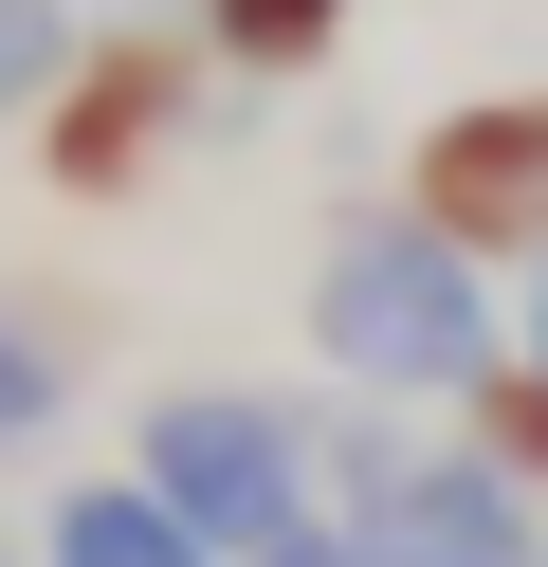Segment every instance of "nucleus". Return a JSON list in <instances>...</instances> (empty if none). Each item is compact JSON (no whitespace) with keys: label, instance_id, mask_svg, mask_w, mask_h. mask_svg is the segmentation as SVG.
I'll list each match as a JSON object with an SVG mask.
<instances>
[{"label":"nucleus","instance_id":"obj_13","mask_svg":"<svg viewBox=\"0 0 548 567\" xmlns=\"http://www.w3.org/2000/svg\"><path fill=\"white\" fill-rule=\"evenodd\" d=\"M0 567H19V549H0Z\"/></svg>","mask_w":548,"mask_h":567},{"label":"nucleus","instance_id":"obj_2","mask_svg":"<svg viewBox=\"0 0 548 567\" xmlns=\"http://www.w3.org/2000/svg\"><path fill=\"white\" fill-rule=\"evenodd\" d=\"M128 476L165 494L219 567H256V549H292V530H329V421L292 403V384H165L146 440H128Z\"/></svg>","mask_w":548,"mask_h":567},{"label":"nucleus","instance_id":"obj_4","mask_svg":"<svg viewBox=\"0 0 548 567\" xmlns=\"http://www.w3.org/2000/svg\"><path fill=\"white\" fill-rule=\"evenodd\" d=\"M201 111H219L201 19H92L73 92L37 111V184L55 202H128V184H165V165L201 147Z\"/></svg>","mask_w":548,"mask_h":567},{"label":"nucleus","instance_id":"obj_8","mask_svg":"<svg viewBox=\"0 0 548 567\" xmlns=\"http://www.w3.org/2000/svg\"><path fill=\"white\" fill-rule=\"evenodd\" d=\"M329 38H348V0H201V55H219V74H311V55Z\"/></svg>","mask_w":548,"mask_h":567},{"label":"nucleus","instance_id":"obj_12","mask_svg":"<svg viewBox=\"0 0 548 567\" xmlns=\"http://www.w3.org/2000/svg\"><path fill=\"white\" fill-rule=\"evenodd\" d=\"M256 567H365V549H348V530H292V549H256Z\"/></svg>","mask_w":548,"mask_h":567},{"label":"nucleus","instance_id":"obj_6","mask_svg":"<svg viewBox=\"0 0 548 567\" xmlns=\"http://www.w3.org/2000/svg\"><path fill=\"white\" fill-rule=\"evenodd\" d=\"M37 567H219V549H201V530H183L146 476H55V513H37Z\"/></svg>","mask_w":548,"mask_h":567},{"label":"nucleus","instance_id":"obj_1","mask_svg":"<svg viewBox=\"0 0 548 567\" xmlns=\"http://www.w3.org/2000/svg\"><path fill=\"white\" fill-rule=\"evenodd\" d=\"M511 275H475L457 238L421 220V202H348L329 220V257H311V367L329 384H365V403H475V384L511 367Z\"/></svg>","mask_w":548,"mask_h":567},{"label":"nucleus","instance_id":"obj_10","mask_svg":"<svg viewBox=\"0 0 548 567\" xmlns=\"http://www.w3.org/2000/svg\"><path fill=\"white\" fill-rule=\"evenodd\" d=\"M73 55H92V19H73V0H0V111H55Z\"/></svg>","mask_w":548,"mask_h":567},{"label":"nucleus","instance_id":"obj_5","mask_svg":"<svg viewBox=\"0 0 548 567\" xmlns=\"http://www.w3.org/2000/svg\"><path fill=\"white\" fill-rule=\"evenodd\" d=\"M402 202H421L475 275H530V257H548V92H475V111H438Z\"/></svg>","mask_w":548,"mask_h":567},{"label":"nucleus","instance_id":"obj_11","mask_svg":"<svg viewBox=\"0 0 548 567\" xmlns=\"http://www.w3.org/2000/svg\"><path fill=\"white\" fill-rule=\"evenodd\" d=\"M511 367H548V257L511 275Z\"/></svg>","mask_w":548,"mask_h":567},{"label":"nucleus","instance_id":"obj_7","mask_svg":"<svg viewBox=\"0 0 548 567\" xmlns=\"http://www.w3.org/2000/svg\"><path fill=\"white\" fill-rule=\"evenodd\" d=\"M73 384H92V348L55 330V293H0V457H37L73 421Z\"/></svg>","mask_w":548,"mask_h":567},{"label":"nucleus","instance_id":"obj_3","mask_svg":"<svg viewBox=\"0 0 548 567\" xmlns=\"http://www.w3.org/2000/svg\"><path fill=\"white\" fill-rule=\"evenodd\" d=\"M329 530L365 567H548V494H511L475 440H421V421H329Z\"/></svg>","mask_w":548,"mask_h":567},{"label":"nucleus","instance_id":"obj_9","mask_svg":"<svg viewBox=\"0 0 548 567\" xmlns=\"http://www.w3.org/2000/svg\"><path fill=\"white\" fill-rule=\"evenodd\" d=\"M457 440L494 457L511 494H548V367H494V384H475V403H457Z\"/></svg>","mask_w":548,"mask_h":567}]
</instances>
